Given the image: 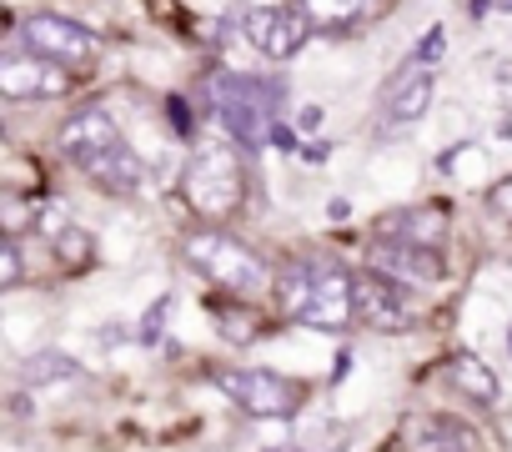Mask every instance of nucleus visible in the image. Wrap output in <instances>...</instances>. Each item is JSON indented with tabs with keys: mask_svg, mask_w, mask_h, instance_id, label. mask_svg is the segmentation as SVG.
Segmentation results:
<instances>
[{
	"mask_svg": "<svg viewBox=\"0 0 512 452\" xmlns=\"http://www.w3.org/2000/svg\"><path fill=\"white\" fill-rule=\"evenodd\" d=\"M61 151H66V161L81 166L96 186L121 191V196L136 191L141 176H146L141 156L121 141V131H116V121H111L106 106H86V111H76V116L66 121V131H61Z\"/></svg>",
	"mask_w": 512,
	"mask_h": 452,
	"instance_id": "1",
	"label": "nucleus"
},
{
	"mask_svg": "<svg viewBox=\"0 0 512 452\" xmlns=\"http://www.w3.org/2000/svg\"><path fill=\"white\" fill-rule=\"evenodd\" d=\"M282 312L317 327V332H342L352 317H357V277H347L337 262H292L282 272Z\"/></svg>",
	"mask_w": 512,
	"mask_h": 452,
	"instance_id": "2",
	"label": "nucleus"
},
{
	"mask_svg": "<svg viewBox=\"0 0 512 452\" xmlns=\"http://www.w3.org/2000/svg\"><path fill=\"white\" fill-rule=\"evenodd\" d=\"M277 106L282 86L262 76H241V71H216L211 76V111L221 116L226 136L241 146H262L277 131Z\"/></svg>",
	"mask_w": 512,
	"mask_h": 452,
	"instance_id": "3",
	"label": "nucleus"
},
{
	"mask_svg": "<svg viewBox=\"0 0 512 452\" xmlns=\"http://www.w3.org/2000/svg\"><path fill=\"white\" fill-rule=\"evenodd\" d=\"M241 191H246V181H241L236 146L221 141V136H201V146L186 161V201L201 216H231Z\"/></svg>",
	"mask_w": 512,
	"mask_h": 452,
	"instance_id": "4",
	"label": "nucleus"
},
{
	"mask_svg": "<svg viewBox=\"0 0 512 452\" xmlns=\"http://www.w3.org/2000/svg\"><path fill=\"white\" fill-rule=\"evenodd\" d=\"M186 257H191V267L201 277H211L216 287H226L236 297H256V292H267V282H272L267 262L256 257L246 242L226 237V232H196V237H186Z\"/></svg>",
	"mask_w": 512,
	"mask_h": 452,
	"instance_id": "5",
	"label": "nucleus"
},
{
	"mask_svg": "<svg viewBox=\"0 0 512 452\" xmlns=\"http://www.w3.org/2000/svg\"><path fill=\"white\" fill-rule=\"evenodd\" d=\"M216 387L246 417H297L302 412V397H307L302 382H292L282 372H267V367H221L216 372Z\"/></svg>",
	"mask_w": 512,
	"mask_h": 452,
	"instance_id": "6",
	"label": "nucleus"
},
{
	"mask_svg": "<svg viewBox=\"0 0 512 452\" xmlns=\"http://www.w3.org/2000/svg\"><path fill=\"white\" fill-rule=\"evenodd\" d=\"M21 46L36 51L41 61H51V66H66V71L91 66L96 51H101L96 31H86V26H76L66 16H26L21 21Z\"/></svg>",
	"mask_w": 512,
	"mask_h": 452,
	"instance_id": "7",
	"label": "nucleus"
},
{
	"mask_svg": "<svg viewBox=\"0 0 512 452\" xmlns=\"http://www.w3.org/2000/svg\"><path fill=\"white\" fill-rule=\"evenodd\" d=\"M241 31L251 36V46L272 56V61H292L307 41H312V16L302 6H256L241 16Z\"/></svg>",
	"mask_w": 512,
	"mask_h": 452,
	"instance_id": "8",
	"label": "nucleus"
},
{
	"mask_svg": "<svg viewBox=\"0 0 512 452\" xmlns=\"http://www.w3.org/2000/svg\"><path fill=\"white\" fill-rule=\"evenodd\" d=\"M0 91L11 101H36V96H66V66L41 61L36 51H6L0 56Z\"/></svg>",
	"mask_w": 512,
	"mask_h": 452,
	"instance_id": "9",
	"label": "nucleus"
},
{
	"mask_svg": "<svg viewBox=\"0 0 512 452\" xmlns=\"http://www.w3.org/2000/svg\"><path fill=\"white\" fill-rule=\"evenodd\" d=\"M357 317H362V327L387 332V337L407 332L412 312H407V302H402V282H392V277H382V272H362V277H357Z\"/></svg>",
	"mask_w": 512,
	"mask_h": 452,
	"instance_id": "10",
	"label": "nucleus"
},
{
	"mask_svg": "<svg viewBox=\"0 0 512 452\" xmlns=\"http://www.w3.org/2000/svg\"><path fill=\"white\" fill-rule=\"evenodd\" d=\"M372 272L402 282V287H427L442 277V252L412 247V242H377L372 247Z\"/></svg>",
	"mask_w": 512,
	"mask_h": 452,
	"instance_id": "11",
	"label": "nucleus"
},
{
	"mask_svg": "<svg viewBox=\"0 0 512 452\" xmlns=\"http://www.w3.org/2000/svg\"><path fill=\"white\" fill-rule=\"evenodd\" d=\"M447 237V211L437 206H412V211H397L382 221V242H412V247H442Z\"/></svg>",
	"mask_w": 512,
	"mask_h": 452,
	"instance_id": "12",
	"label": "nucleus"
},
{
	"mask_svg": "<svg viewBox=\"0 0 512 452\" xmlns=\"http://www.w3.org/2000/svg\"><path fill=\"white\" fill-rule=\"evenodd\" d=\"M432 91H437V76L427 66H402L387 86V111L397 121H422L432 106Z\"/></svg>",
	"mask_w": 512,
	"mask_h": 452,
	"instance_id": "13",
	"label": "nucleus"
},
{
	"mask_svg": "<svg viewBox=\"0 0 512 452\" xmlns=\"http://www.w3.org/2000/svg\"><path fill=\"white\" fill-rule=\"evenodd\" d=\"M297 6L312 16V26H322V31H347V26L377 16L387 0H297Z\"/></svg>",
	"mask_w": 512,
	"mask_h": 452,
	"instance_id": "14",
	"label": "nucleus"
},
{
	"mask_svg": "<svg viewBox=\"0 0 512 452\" xmlns=\"http://www.w3.org/2000/svg\"><path fill=\"white\" fill-rule=\"evenodd\" d=\"M447 382L462 392V397H472V402H497V372L482 362V357H472V352H457L452 362H447Z\"/></svg>",
	"mask_w": 512,
	"mask_h": 452,
	"instance_id": "15",
	"label": "nucleus"
},
{
	"mask_svg": "<svg viewBox=\"0 0 512 452\" xmlns=\"http://www.w3.org/2000/svg\"><path fill=\"white\" fill-rule=\"evenodd\" d=\"M407 437H412V452H472V432L447 417H417Z\"/></svg>",
	"mask_w": 512,
	"mask_h": 452,
	"instance_id": "16",
	"label": "nucleus"
},
{
	"mask_svg": "<svg viewBox=\"0 0 512 452\" xmlns=\"http://www.w3.org/2000/svg\"><path fill=\"white\" fill-rule=\"evenodd\" d=\"M76 372H81V362L66 357V352H31L21 362V382L26 387H56V382H71Z\"/></svg>",
	"mask_w": 512,
	"mask_h": 452,
	"instance_id": "17",
	"label": "nucleus"
},
{
	"mask_svg": "<svg viewBox=\"0 0 512 452\" xmlns=\"http://www.w3.org/2000/svg\"><path fill=\"white\" fill-rule=\"evenodd\" d=\"M166 312H171V297H161V302H151V312H146V322H141V342H146V347H156V342H161V327H166Z\"/></svg>",
	"mask_w": 512,
	"mask_h": 452,
	"instance_id": "18",
	"label": "nucleus"
},
{
	"mask_svg": "<svg viewBox=\"0 0 512 452\" xmlns=\"http://www.w3.org/2000/svg\"><path fill=\"white\" fill-rule=\"evenodd\" d=\"M442 46H447V31H442V26H432V31L417 41V56H412V66H432V61L442 56Z\"/></svg>",
	"mask_w": 512,
	"mask_h": 452,
	"instance_id": "19",
	"label": "nucleus"
},
{
	"mask_svg": "<svg viewBox=\"0 0 512 452\" xmlns=\"http://www.w3.org/2000/svg\"><path fill=\"white\" fill-rule=\"evenodd\" d=\"M21 282V247L16 242H6V247H0V287H16Z\"/></svg>",
	"mask_w": 512,
	"mask_h": 452,
	"instance_id": "20",
	"label": "nucleus"
},
{
	"mask_svg": "<svg viewBox=\"0 0 512 452\" xmlns=\"http://www.w3.org/2000/svg\"><path fill=\"white\" fill-rule=\"evenodd\" d=\"M487 206H492L502 221H512V176H507V181H497V186L487 191Z\"/></svg>",
	"mask_w": 512,
	"mask_h": 452,
	"instance_id": "21",
	"label": "nucleus"
},
{
	"mask_svg": "<svg viewBox=\"0 0 512 452\" xmlns=\"http://www.w3.org/2000/svg\"><path fill=\"white\" fill-rule=\"evenodd\" d=\"M166 111H171V121H176V131L186 136V131H191V116H186V101H181V96H171V101H166Z\"/></svg>",
	"mask_w": 512,
	"mask_h": 452,
	"instance_id": "22",
	"label": "nucleus"
},
{
	"mask_svg": "<svg viewBox=\"0 0 512 452\" xmlns=\"http://www.w3.org/2000/svg\"><path fill=\"white\" fill-rule=\"evenodd\" d=\"M272 141H277L282 151H297V131H292V126H282V121H277V131H272Z\"/></svg>",
	"mask_w": 512,
	"mask_h": 452,
	"instance_id": "23",
	"label": "nucleus"
},
{
	"mask_svg": "<svg viewBox=\"0 0 512 452\" xmlns=\"http://www.w3.org/2000/svg\"><path fill=\"white\" fill-rule=\"evenodd\" d=\"M317 126H322V106H307L302 111V131H317Z\"/></svg>",
	"mask_w": 512,
	"mask_h": 452,
	"instance_id": "24",
	"label": "nucleus"
},
{
	"mask_svg": "<svg viewBox=\"0 0 512 452\" xmlns=\"http://www.w3.org/2000/svg\"><path fill=\"white\" fill-rule=\"evenodd\" d=\"M267 452H302V447H267Z\"/></svg>",
	"mask_w": 512,
	"mask_h": 452,
	"instance_id": "25",
	"label": "nucleus"
}]
</instances>
